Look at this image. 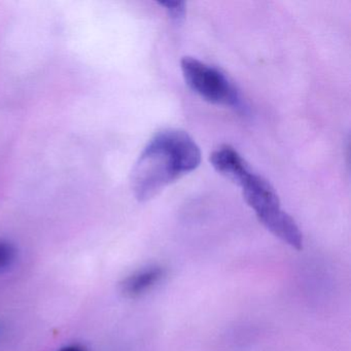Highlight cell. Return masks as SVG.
I'll return each instance as SVG.
<instances>
[{"mask_svg":"<svg viewBox=\"0 0 351 351\" xmlns=\"http://www.w3.org/2000/svg\"><path fill=\"white\" fill-rule=\"evenodd\" d=\"M1 332H3V330H1V328H0V334H1Z\"/></svg>","mask_w":351,"mask_h":351,"instance_id":"ba28073f","label":"cell"},{"mask_svg":"<svg viewBox=\"0 0 351 351\" xmlns=\"http://www.w3.org/2000/svg\"><path fill=\"white\" fill-rule=\"evenodd\" d=\"M180 67L186 85L203 99L219 106L241 108L239 92L219 69L193 57H184Z\"/></svg>","mask_w":351,"mask_h":351,"instance_id":"3957f363","label":"cell"},{"mask_svg":"<svg viewBox=\"0 0 351 351\" xmlns=\"http://www.w3.org/2000/svg\"><path fill=\"white\" fill-rule=\"evenodd\" d=\"M211 165L241 188L244 200L269 232L295 250L303 248L302 232L293 217L281 209L280 201L270 182L252 171L237 151L230 147L219 149L213 155Z\"/></svg>","mask_w":351,"mask_h":351,"instance_id":"7a4b0ae2","label":"cell"},{"mask_svg":"<svg viewBox=\"0 0 351 351\" xmlns=\"http://www.w3.org/2000/svg\"><path fill=\"white\" fill-rule=\"evenodd\" d=\"M163 275L164 270L161 267L143 269L127 277L121 285V289L127 297H138L152 289L156 283L159 282Z\"/></svg>","mask_w":351,"mask_h":351,"instance_id":"277c9868","label":"cell"},{"mask_svg":"<svg viewBox=\"0 0 351 351\" xmlns=\"http://www.w3.org/2000/svg\"><path fill=\"white\" fill-rule=\"evenodd\" d=\"M59 351H86V349L80 346V345H69V346L64 347Z\"/></svg>","mask_w":351,"mask_h":351,"instance_id":"52a82bcc","label":"cell"},{"mask_svg":"<svg viewBox=\"0 0 351 351\" xmlns=\"http://www.w3.org/2000/svg\"><path fill=\"white\" fill-rule=\"evenodd\" d=\"M16 258V250L13 244L0 241V270L11 266Z\"/></svg>","mask_w":351,"mask_h":351,"instance_id":"8992f818","label":"cell"},{"mask_svg":"<svg viewBox=\"0 0 351 351\" xmlns=\"http://www.w3.org/2000/svg\"><path fill=\"white\" fill-rule=\"evenodd\" d=\"M201 152L194 139L182 130L161 131L151 139L132 171L137 200L147 201L184 174L196 169Z\"/></svg>","mask_w":351,"mask_h":351,"instance_id":"6da1fadb","label":"cell"},{"mask_svg":"<svg viewBox=\"0 0 351 351\" xmlns=\"http://www.w3.org/2000/svg\"><path fill=\"white\" fill-rule=\"evenodd\" d=\"M159 5L165 8L168 16L173 21L180 22L184 19L186 3L184 1H163V3H159Z\"/></svg>","mask_w":351,"mask_h":351,"instance_id":"5b68a950","label":"cell"}]
</instances>
